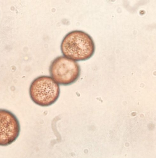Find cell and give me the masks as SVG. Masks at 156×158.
<instances>
[{
	"label": "cell",
	"mask_w": 156,
	"mask_h": 158,
	"mask_svg": "<svg viewBox=\"0 0 156 158\" xmlns=\"http://www.w3.org/2000/svg\"><path fill=\"white\" fill-rule=\"evenodd\" d=\"M61 49L63 55L74 61L87 60L94 55L95 46L92 38L78 30L68 33L62 40Z\"/></svg>",
	"instance_id": "6da1fadb"
},
{
	"label": "cell",
	"mask_w": 156,
	"mask_h": 158,
	"mask_svg": "<svg viewBox=\"0 0 156 158\" xmlns=\"http://www.w3.org/2000/svg\"><path fill=\"white\" fill-rule=\"evenodd\" d=\"M60 86L51 77L39 76L32 82L29 94L32 101L36 105L46 107L54 104L60 95Z\"/></svg>",
	"instance_id": "7a4b0ae2"
},
{
	"label": "cell",
	"mask_w": 156,
	"mask_h": 158,
	"mask_svg": "<svg viewBox=\"0 0 156 158\" xmlns=\"http://www.w3.org/2000/svg\"><path fill=\"white\" fill-rule=\"evenodd\" d=\"M81 68L75 61L63 56L57 57L49 67L51 77L58 84L67 86L75 82L79 78Z\"/></svg>",
	"instance_id": "3957f363"
},
{
	"label": "cell",
	"mask_w": 156,
	"mask_h": 158,
	"mask_svg": "<svg viewBox=\"0 0 156 158\" xmlns=\"http://www.w3.org/2000/svg\"><path fill=\"white\" fill-rule=\"evenodd\" d=\"M20 130L15 115L8 110L0 109V146H7L15 142Z\"/></svg>",
	"instance_id": "277c9868"
}]
</instances>
